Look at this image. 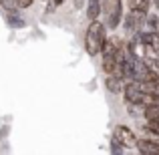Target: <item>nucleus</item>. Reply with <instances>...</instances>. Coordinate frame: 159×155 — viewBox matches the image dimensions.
Segmentation results:
<instances>
[{"label": "nucleus", "instance_id": "obj_1", "mask_svg": "<svg viewBox=\"0 0 159 155\" xmlns=\"http://www.w3.org/2000/svg\"><path fill=\"white\" fill-rule=\"evenodd\" d=\"M109 39L107 36V26L101 22V20H91L89 28L85 32V51L89 57H97L101 54V48L105 44V40Z\"/></svg>", "mask_w": 159, "mask_h": 155}, {"label": "nucleus", "instance_id": "obj_2", "mask_svg": "<svg viewBox=\"0 0 159 155\" xmlns=\"http://www.w3.org/2000/svg\"><path fill=\"white\" fill-rule=\"evenodd\" d=\"M145 87L143 83L139 81H129L123 85V99L127 105H139V107H143V99H145Z\"/></svg>", "mask_w": 159, "mask_h": 155}, {"label": "nucleus", "instance_id": "obj_3", "mask_svg": "<svg viewBox=\"0 0 159 155\" xmlns=\"http://www.w3.org/2000/svg\"><path fill=\"white\" fill-rule=\"evenodd\" d=\"M105 14H107V26L115 30L123 22V0H105Z\"/></svg>", "mask_w": 159, "mask_h": 155}, {"label": "nucleus", "instance_id": "obj_4", "mask_svg": "<svg viewBox=\"0 0 159 155\" xmlns=\"http://www.w3.org/2000/svg\"><path fill=\"white\" fill-rule=\"evenodd\" d=\"M145 18H147V14L145 12H137V10H131L129 8V12L123 16V28L127 32H133V34H137V32H141L145 28Z\"/></svg>", "mask_w": 159, "mask_h": 155}, {"label": "nucleus", "instance_id": "obj_5", "mask_svg": "<svg viewBox=\"0 0 159 155\" xmlns=\"http://www.w3.org/2000/svg\"><path fill=\"white\" fill-rule=\"evenodd\" d=\"M113 137L119 139L127 149H137V141H139V137H137L127 125H115V127H113Z\"/></svg>", "mask_w": 159, "mask_h": 155}, {"label": "nucleus", "instance_id": "obj_6", "mask_svg": "<svg viewBox=\"0 0 159 155\" xmlns=\"http://www.w3.org/2000/svg\"><path fill=\"white\" fill-rule=\"evenodd\" d=\"M137 151L139 153H145V155H159V145L153 143L149 137H141L139 141H137Z\"/></svg>", "mask_w": 159, "mask_h": 155}, {"label": "nucleus", "instance_id": "obj_7", "mask_svg": "<svg viewBox=\"0 0 159 155\" xmlns=\"http://www.w3.org/2000/svg\"><path fill=\"white\" fill-rule=\"evenodd\" d=\"M123 79H119L117 75H107V79H105V87H107V91L109 93H113V95H117V93H123Z\"/></svg>", "mask_w": 159, "mask_h": 155}, {"label": "nucleus", "instance_id": "obj_8", "mask_svg": "<svg viewBox=\"0 0 159 155\" xmlns=\"http://www.w3.org/2000/svg\"><path fill=\"white\" fill-rule=\"evenodd\" d=\"M16 10H18V8H14V10H6V22H8L10 28H24V26H26V20H24Z\"/></svg>", "mask_w": 159, "mask_h": 155}, {"label": "nucleus", "instance_id": "obj_9", "mask_svg": "<svg viewBox=\"0 0 159 155\" xmlns=\"http://www.w3.org/2000/svg\"><path fill=\"white\" fill-rule=\"evenodd\" d=\"M101 0H87V18L89 20H97L101 14Z\"/></svg>", "mask_w": 159, "mask_h": 155}, {"label": "nucleus", "instance_id": "obj_10", "mask_svg": "<svg viewBox=\"0 0 159 155\" xmlns=\"http://www.w3.org/2000/svg\"><path fill=\"white\" fill-rule=\"evenodd\" d=\"M129 8L131 10H137V12H145L147 14L149 12V6L153 4V0H127Z\"/></svg>", "mask_w": 159, "mask_h": 155}, {"label": "nucleus", "instance_id": "obj_11", "mask_svg": "<svg viewBox=\"0 0 159 155\" xmlns=\"http://www.w3.org/2000/svg\"><path fill=\"white\" fill-rule=\"evenodd\" d=\"M145 26H147L149 30L159 32V12H157V14H149V12H147V18H145Z\"/></svg>", "mask_w": 159, "mask_h": 155}, {"label": "nucleus", "instance_id": "obj_12", "mask_svg": "<svg viewBox=\"0 0 159 155\" xmlns=\"http://www.w3.org/2000/svg\"><path fill=\"white\" fill-rule=\"evenodd\" d=\"M125 151H127V147H125L119 139L113 137V139H111V153H125Z\"/></svg>", "mask_w": 159, "mask_h": 155}, {"label": "nucleus", "instance_id": "obj_13", "mask_svg": "<svg viewBox=\"0 0 159 155\" xmlns=\"http://www.w3.org/2000/svg\"><path fill=\"white\" fill-rule=\"evenodd\" d=\"M14 2H16V8H18V10H26V8L32 6L34 0H14Z\"/></svg>", "mask_w": 159, "mask_h": 155}, {"label": "nucleus", "instance_id": "obj_14", "mask_svg": "<svg viewBox=\"0 0 159 155\" xmlns=\"http://www.w3.org/2000/svg\"><path fill=\"white\" fill-rule=\"evenodd\" d=\"M147 62H149V66L153 69V73H155L157 77H159V57H157V58H153V61H147Z\"/></svg>", "mask_w": 159, "mask_h": 155}, {"label": "nucleus", "instance_id": "obj_15", "mask_svg": "<svg viewBox=\"0 0 159 155\" xmlns=\"http://www.w3.org/2000/svg\"><path fill=\"white\" fill-rule=\"evenodd\" d=\"M83 2H85V0H75V6L81 8V6H83Z\"/></svg>", "mask_w": 159, "mask_h": 155}, {"label": "nucleus", "instance_id": "obj_16", "mask_svg": "<svg viewBox=\"0 0 159 155\" xmlns=\"http://www.w3.org/2000/svg\"><path fill=\"white\" fill-rule=\"evenodd\" d=\"M153 6L157 8V12H159V0H153Z\"/></svg>", "mask_w": 159, "mask_h": 155}, {"label": "nucleus", "instance_id": "obj_17", "mask_svg": "<svg viewBox=\"0 0 159 155\" xmlns=\"http://www.w3.org/2000/svg\"><path fill=\"white\" fill-rule=\"evenodd\" d=\"M0 4H2V0H0Z\"/></svg>", "mask_w": 159, "mask_h": 155}]
</instances>
